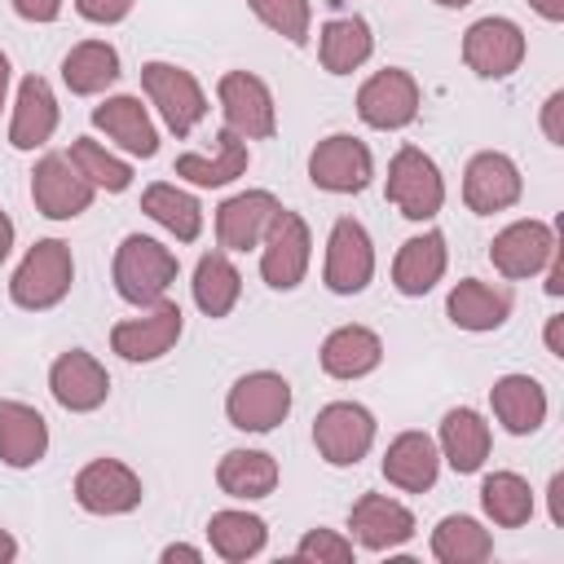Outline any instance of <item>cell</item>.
<instances>
[{"instance_id": "obj_38", "label": "cell", "mask_w": 564, "mask_h": 564, "mask_svg": "<svg viewBox=\"0 0 564 564\" xmlns=\"http://www.w3.org/2000/svg\"><path fill=\"white\" fill-rule=\"evenodd\" d=\"M432 555L441 564H480L494 555V533L471 516H445L432 529Z\"/></svg>"}, {"instance_id": "obj_1", "label": "cell", "mask_w": 564, "mask_h": 564, "mask_svg": "<svg viewBox=\"0 0 564 564\" xmlns=\"http://www.w3.org/2000/svg\"><path fill=\"white\" fill-rule=\"evenodd\" d=\"M115 291L137 304V308H150L159 300H167L181 264H176V251L163 247L159 238H145V234H128L119 247H115Z\"/></svg>"}, {"instance_id": "obj_3", "label": "cell", "mask_w": 564, "mask_h": 564, "mask_svg": "<svg viewBox=\"0 0 564 564\" xmlns=\"http://www.w3.org/2000/svg\"><path fill=\"white\" fill-rule=\"evenodd\" d=\"M141 88H145L150 106L163 115L167 132H176V137H189L207 115L203 84L194 79V70H185L176 62H145L141 66Z\"/></svg>"}, {"instance_id": "obj_37", "label": "cell", "mask_w": 564, "mask_h": 564, "mask_svg": "<svg viewBox=\"0 0 564 564\" xmlns=\"http://www.w3.org/2000/svg\"><path fill=\"white\" fill-rule=\"evenodd\" d=\"M480 507L498 529H520L533 516V489L520 471H489L480 480Z\"/></svg>"}, {"instance_id": "obj_35", "label": "cell", "mask_w": 564, "mask_h": 564, "mask_svg": "<svg viewBox=\"0 0 564 564\" xmlns=\"http://www.w3.org/2000/svg\"><path fill=\"white\" fill-rule=\"evenodd\" d=\"M207 542H212V551H216L220 560L242 564V560H251V555L264 551L269 524H264L256 511L225 507V511H212V520H207Z\"/></svg>"}, {"instance_id": "obj_32", "label": "cell", "mask_w": 564, "mask_h": 564, "mask_svg": "<svg viewBox=\"0 0 564 564\" xmlns=\"http://www.w3.org/2000/svg\"><path fill=\"white\" fill-rule=\"evenodd\" d=\"M375 53V35L366 18H330L317 35V57L330 75H352Z\"/></svg>"}, {"instance_id": "obj_42", "label": "cell", "mask_w": 564, "mask_h": 564, "mask_svg": "<svg viewBox=\"0 0 564 564\" xmlns=\"http://www.w3.org/2000/svg\"><path fill=\"white\" fill-rule=\"evenodd\" d=\"M132 4H137V0H75V13H79L84 22L115 26V22H123V18L132 13Z\"/></svg>"}, {"instance_id": "obj_9", "label": "cell", "mask_w": 564, "mask_h": 564, "mask_svg": "<svg viewBox=\"0 0 564 564\" xmlns=\"http://www.w3.org/2000/svg\"><path fill=\"white\" fill-rule=\"evenodd\" d=\"M375 176L370 145L352 132H330L308 154V181L326 194H361Z\"/></svg>"}, {"instance_id": "obj_27", "label": "cell", "mask_w": 564, "mask_h": 564, "mask_svg": "<svg viewBox=\"0 0 564 564\" xmlns=\"http://www.w3.org/2000/svg\"><path fill=\"white\" fill-rule=\"evenodd\" d=\"M48 454V423L26 401H0V463L22 471Z\"/></svg>"}, {"instance_id": "obj_43", "label": "cell", "mask_w": 564, "mask_h": 564, "mask_svg": "<svg viewBox=\"0 0 564 564\" xmlns=\"http://www.w3.org/2000/svg\"><path fill=\"white\" fill-rule=\"evenodd\" d=\"M560 115H564V93L555 88L546 101H542V132L551 145H564V128H560Z\"/></svg>"}, {"instance_id": "obj_39", "label": "cell", "mask_w": 564, "mask_h": 564, "mask_svg": "<svg viewBox=\"0 0 564 564\" xmlns=\"http://www.w3.org/2000/svg\"><path fill=\"white\" fill-rule=\"evenodd\" d=\"M66 159L79 167V176H84L93 189L123 194V189L132 185V163H128V159H119L115 150H106L97 137H75Z\"/></svg>"}, {"instance_id": "obj_17", "label": "cell", "mask_w": 564, "mask_h": 564, "mask_svg": "<svg viewBox=\"0 0 564 564\" xmlns=\"http://www.w3.org/2000/svg\"><path fill=\"white\" fill-rule=\"evenodd\" d=\"M48 392H53V401H57L62 410H70V414H93V410H101L106 397H110V375H106V366H101L93 352L66 348V352L48 366Z\"/></svg>"}, {"instance_id": "obj_4", "label": "cell", "mask_w": 564, "mask_h": 564, "mask_svg": "<svg viewBox=\"0 0 564 564\" xmlns=\"http://www.w3.org/2000/svg\"><path fill=\"white\" fill-rule=\"evenodd\" d=\"M388 203L405 220H432L445 207V176L436 159L419 145H401L388 163Z\"/></svg>"}, {"instance_id": "obj_41", "label": "cell", "mask_w": 564, "mask_h": 564, "mask_svg": "<svg viewBox=\"0 0 564 564\" xmlns=\"http://www.w3.org/2000/svg\"><path fill=\"white\" fill-rule=\"evenodd\" d=\"M295 555L300 560H313V564H348L357 555V546H352V538H344L335 529H308L295 542Z\"/></svg>"}, {"instance_id": "obj_24", "label": "cell", "mask_w": 564, "mask_h": 564, "mask_svg": "<svg viewBox=\"0 0 564 564\" xmlns=\"http://www.w3.org/2000/svg\"><path fill=\"white\" fill-rule=\"evenodd\" d=\"M489 445H494V432H489V423H485V414H480V410L458 405V410H449V414L441 419L436 449H441V458H445L458 476L480 471V467H485V458H489Z\"/></svg>"}, {"instance_id": "obj_13", "label": "cell", "mask_w": 564, "mask_h": 564, "mask_svg": "<svg viewBox=\"0 0 564 564\" xmlns=\"http://www.w3.org/2000/svg\"><path fill=\"white\" fill-rule=\"evenodd\" d=\"M357 115H361L366 128H379V132H397V128L414 123V115H419V84H414V75L401 70V66L375 70L357 88Z\"/></svg>"}, {"instance_id": "obj_11", "label": "cell", "mask_w": 564, "mask_h": 564, "mask_svg": "<svg viewBox=\"0 0 564 564\" xmlns=\"http://www.w3.org/2000/svg\"><path fill=\"white\" fill-rule=\"evenodd\" d=\"M181 330H185L181 304L159 300V304H150L141 317L115 322V326H110V348H115L123 361H159V357H167V352L176 348Z\"/></svg>"}, {"instance_id": "obj_10", "label": "cell", "mask_w": 564, "mask_h": 564, "mask_svg": "<svg viewBox=\"0 0 564 564\" xmlns=\"http://www.w3.org/2000/svg\"><path fill=\"white\" fill-rule=\"evenodd\" d=\"M370 278H375V242H370V234H366L361 220L339 216L330 225V238H326L322 282L335 295H361L370 286Z\"/></svg>"}, {"instance_id": "obj_45", "label": "cell", "mask_w": 564, "mask_h": 564, "mask_svg": "<svg viewBox=\"0 0 564 564\" xmlns=\"http://www.w3.org/2000/svg\"><path fill=\"white\" fill-rule=\"evenodd\" d=\"M542 286H546V295H551V300H560V295H564V256H560V247H555V251H551V260H546V282H542Z\"/></svg>"}, {"instance_id": "obj_28", "label": "cell", "mask_w": 564, "mask_h": 564, "mask_svg": "<svg viewBox=\"0 0 564 564\" xmlns=\"http://www.w3.org/2000/svg\"><path fill=\"white\" fill-rule=\"evenodd\" d=\"M489 405L494 419L511 432V436H529L546 423V388L533 375H502L489 388Z\"/></svg>"}, {"instance_id": "obj_53", "label": "cell", "mask_w": 564, "mask_h": 564, "mask_svg": "<svg viewBox=\"0 0 564 564\" xmlns=\"http://www.w3.org/2000/svg\"><path fill=\"white\" fill-rule=\"evenodd\" d=\"M436 4H441V9H467L471 0H436Z\"/></svg>"}, {"instance_id": "obj_16", "label": "cell", "mask_w": 564, "mask_h": 564, "mask_svg": "<svg viewBox=\"0 0 564 564\" xmlns=\"http://www.w3.org/2000/svg\"><path fill=\"white\" fill-rule=\"evenodd\" d=\"M93 185L79 176V167L66 154H44L31 172V203L48 220H75L93 207Z\"/></svg>"}, {"instance_id": "obj_40", "label": "cell", "mask_w": 564, "mask_h": 564, "mask_svg": "<svg viewBox=\"0 0 564 564\" xmlns=\"http://www.w3.org/2000/svg\"><path fill=\"white\" fill-rule=\"evenodd\" d=\"M247 9L286 44H304L313 31V4L308 0H247Z\"/></svg>"}, {"instance_id": "obj_23", "label": "cell", "mask_w": 564, "mask_h": 564, "mask_svg": "<svg viewBox=\"0 0 564 564\" xmlns=\"http://www.w3.org/2000/svg\"><path fill=\"white\" fill-rule=\"evenodd\" d=\"M445 317L458 330H471V335L498 330L511 317V291L494 286V282H480V278H463L445 295Z\"/></svg>"}, {"instance_id": "obj_20", "label": "cell", "mask_w": 564, "mask_h": 564, "mask_svg": "<svg viewBox=\"0 0 564 564\" xmlns=\"http://www.w3.org/2000/svg\"><path fill=\"white\" fill-rule=\"evenodd\" d=\"M93 128L106 132V141H115L132 159L159 154V128H154L150 110L141 106V97H132V93H119V97H106L101 106H93Z\"/></svg>"}, {"instance_id": "obj_8", "label": "cell", "mask_w": 564, "mask_h": 564, "mask_svg": "<svg viewBox=\"0 0 564 564\" xmlns=\"http://www.w3.org/2000/svg\"><path fill=\"white\" fill-rule=\"evenodd\" d=\"M216 101L225 115V128L238 132L242 141H264L278 132V106L273 93L260 75L251 70H225L216 84Z\"/></svg>"}, {"instance_id": "obj_14", "label": "cell", "mask_w": 564, "mask_h": 564, "mask_svg": "<svg viewBox=\"0 0 564 564\" xmlns=\"http://www.w3.org/2000/svg\"><path fill=\"white\" fill-rule=\"evenodd\" d=\"M520 194H524V176H520L516 159L502 154V150H480L463 167V203L476 216L507 212V207L520 203Z\"/></svg>"}, {"instance_id": "obj_44", "label": "cell", "mask_w": 564, "mask_h": 564, "mask_svg": "<svg viewBox=\"0 0 564 564\" xmlns=\"http://www.w3.org/2000/svg\"><path fill=\"white\" fill-rule=\"evenodd\" d=\"M13 13L22 22H57L62 0H13Z\"/></svg>"}, {"instance_id": "obj_34", "label": "cell", "mask_w": 564, "mask_h": 564, "mask_svg": "<svg viewBox=\"0 0 564 564\" xmlns=\"http://www.w3.org/2000/svg\"><path fill=\"white\" fill-rule=\"evenodd\" d=\"M194 304L203 317H229L238 295H242V273L234 269L229 251H207L198 264H194Z\"/></svg>"}, {"instance_id": "obj_7", "label": "cell", "mask_w": 564, "mask_h": 564, "mask_svg": "<svg viewBox=\"0 0 564 564\" xmlns=\"http://www.w3.org/2000/svg\"><path fill=\"white\" fill-rule=\"evenodd\" d=\"M291 383L278 370H251L242 379H234L229 397H225V419L238 432H273L286 414H291Z\"/></svg>"}, {"instance_id": "obj_29", "label": "cell", "mask_w": 564, "mask_h": 564, "mask_svg": "<svg viewBox=\"0 0 564 564\" xmlns=\"http://www.w3.org/2000/svg\"><path fill=\"white\" fill-rule=\"evenodd\" d=\"M322 370L330 375V379H361V375H370V370H379V361H383V339L370 330V326H357V322H348V326H335L326 339H322Z\"/></svg>"}, {"instance_id": "obj_19", "label": "cell", "mask_w": 564, "mask_h": 564, "mask_svg": "<svg viewBox=\"0 0 564 564\" xmlns=\"http://www.w3.org/2000/svg\"><path fill=\"white\" fill-rule=\"evenodd\" d=\"M348 529L366 551H397L414 538V511L388 494H361L348 511Z\"/></svg>"}, {"instance_id": "obj_26", "label": "cell", "mask_w": 564, "mask_h": 564, "mask_svg": "<svg viewBox=\"0 0 564 564\" xmlns=\"http://www.w3.org/2000/svg\"><path fill=\"white\" fill-rule=\"evenodd\" d=\"M445 264H449V251H445V234L441 229H423L414 238L401 242L397 260H392V286L401 295H427L441 278H445Z\"/></svg>"}, {"instance_id": "obj_5", "label": "cell", "mask_w": 564, "mask_h": 564, "mask_svg": "<svg viewBox=\"0 0 564 564\" xmlns=\"http://www.w3.org/2000/svg\"><path fill=\"white\" fill-rule=\"evenodd\" d=\"M308 260H313V234L304 216L291 207H278V216L260 238V278L273 291H295L308 273Z\"/></svg>"}, {"instance_id": "obj_52", "label": "cell", "mask_w": 564, "mask_h": 564, "mask_svg": "<svg viewBox=\"0 0 564 564\" xmlns=\"http://www.w3.org/2000/svg\"><path fill=\"white\" fill-rule=\"evenodd\" d=\"M4 101H9V53L0 48V110H4Z\"/></svg>"}, {"instance_id": "obj_49", "label": "cell", "mask_w": 564, "mask_h": 564, "mask_svg": "<svg viewBox=\"0 0 564 564\" xmlns=\"http://www.w3.org/2000/svg\"><path fill=\"white\" fill-rule=\"evenodd\" d=\"M529 4H533L538 18H546V22H564V0H529Z\"/></svg>"}, {"instance_id": "obj_30", "label": "cell", "mask_w": 564, "mask_h": 564, "mask_svg": "<svg viewBox=\"0 0 564 564\" xmlns=\"http://www.w3.org/2000/svg\"><path fill=\"white\" fill-rule=\"evenodd\" d=\"M247 163H251L247 141H242L238 132L225 128V132H216L212 154H181V159L172 163V172L185 176V181L198 185V189H220V185L238 181V176L247 172Z\"/></svg>"}, {"instance_id": "obj_47", "label": "cell", "mask_w": 564, "mask_h": 564, "mask_svg": "<svg viewBox=\"0 0 564 564\" xmlns=\"http://www.w3.org/2000/svg\"><path fill=\"white\" fill-rule=\"evenodd\" d=\"M159 560H163V564H176V560H185V564H203V551L189 546V542H172V546L159 551Z\"/></svg>"}, {"instance_id": "obj_46", "label": "cell", "mask_w": 564, "mask_h": 564, "mask_svg": "<svg viewBox=\"0 0 564 564\" xmlns=\"http://www.w3.org/2000/svg\"><path fill=\"white\" fill-rule=\"evenodd\" d=\"M542 339H546V352L551 357H564V313H551L546 317V335Z\"/></svg>"}, {"instance_id": "obj_21", "label": "cell", "mask_w": 564, "mask_h": 564, "mask_svg": "<svg viewBox=\"0 0 564 564\" xmlns=\"http://www.w3.org/2000/svg\"><path fill=\"white\" fill-rule=\"evenodd\" d=\"M278 198L269 189H242L234 198H225L216 207V238H220V251H251L260 247L269 220L278 216Z\"/></svg>"}, {"instance_id": "obj_2", "label": "cell", "mask_w": 564, "mask_h": 564, "mask_svg": "<svg viewBox=\"0 0 564 564\" xmlns=\"http://www.w3.org/2000/svg\"><path fill=\"white\" fill-rule=\"evenodd\" d=\"M70 282H75V256H70V242L62 238H40L22 264L13 269L9 278V300L26 313H44V308H57L66 295H70Z\"/></svg>"}, {"instance_id": "obj_33", "label": "cell", "mask_w": 564, "mask_h": 564, "mask_svg": "<svg viewBox=\"0 0 564 564\" xmlns=\"http://www.w3.org/2000/svg\"><path fill=\"white\" fill-rule=\"evenodd\" d=\"M119 79V48L106 40H84L62 57V84L75 97H97Z\"/></svg>"}, {"instance_id": "obj_12", "label": "cell", "mask_w": 564, "mask_h": 564, "mask_svg": "<svg viewBox=\"0 0 564 564\" xmlns=\"http://www.w3.org/2000/svg\"><path fill=\"white\" fill-rule=\"evenodd\" d=\"M145 498L141 476L119 458H93L75 476V502L88 516H128Z\"/></svg>"}, {"instance_id": "obj_48", "label": "cell", "mask_w": 564, "mask_h": 564, "mask_svg": "<svg viewBox=\"0 0 564 564\" xmlns=\"http://www.w3.org/2000/svg\"><path fill=\"white\" fill-rule=\"evenodd\" d=\"M546 494H551V524L560 529V524H564V471L551 476V489H546Z\"/></svg>"}, {"instance_id": "obj_15", "label": "cell", "mask_w": 564, "mask_h": 564, "mask_svg": "<svg viewBox=\"0 0 564 564\" xmlns=\"http://www.w3.org/2000/svg\"><path fill=\"white\" fill-rule=\"evenodd\" d=\"M524 31L511 18H480L463 31V62L480 79H507L524 62Z\"/></svg>"}, {"instance_id": "obj_6", "label": "cell", "mask_w": 564, "mask_h": 564, "mask_svg": "<svg viewBox=\"0 0 564 564\" xmlns=\"http://www.w3.org/2000/svg\"><path fill=\"white\" fill-rule=\"evenodd\" d=\"M375 414L361 401H330L313 419V445L330 467H357L375 445Z\"/></svg>"}, {"instance_id": "obj_18", "label": "cell", "mask_w": 564, "mask_h": 564, "mask_svg": "<svg viewBox=\"0 0 564 564\" xmlns=\"http://www.w3.org/2000/svg\"><path fill=\"white\" fill-rule=\"evenodd\" d=\"M555 247H560V242H555V229H551L546 220H533V216H529V220H516V225H507L502 234H494V242H489V264H494L502 278L520 282V278L542 273Z\"/></svg>"}, {"instance_id": "obj_25", "label": "cell", "mask_w": 564, "mask_h": 564, "mask_svg": "<svg viewBox=\"0 0 564 564\" xmlns=\"http://www.w3.org/2000/svg\"><path fill=\"white\" fill-rule=\"evenodd\" d=\"M441 476V449L427 432H401L383 449V480L397 485L401 494H423Z\"/></svg>"}, {"instance_id": "obj_51", "label": "cell", "mask_w": 564, "mask_h": 564, "mask_svg": "<svg viewBox=\"0 0 564 564\" xmlns=\"http://www.w3.org/2000/svg\"><path fill=\"white\" fill-rule=\"evenodd\" d=\"M9 560H18V538L9 529H0V564H9Z\"/></svg>"}, {"instance_id": "obj_36", "label": "cell", "mask_w": 564, "mask_h": 564, "mask_svg": "<svg viewBox=\"0 0 564 564\" xmlns=\"http://www.w3.org/2000/svg\"><path fill=\"white\" fill-rule=\"evenodd\" d=\"M141 212H145L154 225H163L176 242H194V238L203 234V207H198V198L185 194V189L172 185V181H154V185H145V194H141Z\"/></svg>"}, {"instance_id": "obj_31", "label": "cell", "mask_w": 564, "mask_h": 564, "mask_svg": "<svg viewBox=\"0 0 564 564\" xmlns=\"http://www.w3.org/2000/svg\"><path fill=\"white\" fill-rule=\"evenodd\" d=\"M216 485H220V494H229L238 502L269 498L278 489V458L264 449H229L216 463Z\"/></svg>"}, {"instance_id": "obj_22", "label": "cell", "mask_w": 564, "mask_h": 564, "mask_svg": "<svg viewBox=\"0 0 564 564\" xmlns=\"http://www.w3.org/2000/svg\"><path fill=\"white\" fill-rule=\"evenodd\" d=\"M57 97H53V84L44 75H26L18 84V97H13V119H9V145L13 150H40L53 132H57Z\"/></svg>"}, {"instance_id": "obj_50", "label": "cell", "mask_w": 564, "mask_h": 564, "mask_svg": "<svg viewBox=\"0 0 564 564\" xmlns=\"http://www.w3.org/2000/svg\"><path fill=\"white\" fill-rule=\"evenodd\" d=\"M13 238H18V229H13L9 212H0V264L9 260V251H13Z\"/></svg>"}]
</instances>
